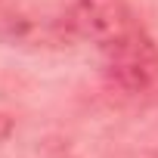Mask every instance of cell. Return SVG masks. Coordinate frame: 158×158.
Wrapping results in <instances>:
<instances>
[{"instance_id": "cell-1", "label": "cell", "mask_w": 158, "mask_h": 158, "mask_svg": "<svg viewBox=\"0 0 158 158\" xmlns=\"http://www.w3.org/2000/svg\"><path fill=\"white\" fill-rule=\"evenodd\" d=\"M65 28L96 47L109 84L130 99L158 96V44L127 0H74Z\"/></svg>"}, {"instance_id": "cell-2", "label": "cell", "mask_w": 158, "mask_h": 158, "mask_svg": "<svg viewBox=\"0 0 158 158\" xmlns=\"http://www.w3.org/2000/svg\"><path fill=\"white\" fill-rule=\"evenodd\" d=\"M13 127H16V121H13V115H6V112H0V143H3L10 133H13Z\"/></svg>"}]
</instances>
